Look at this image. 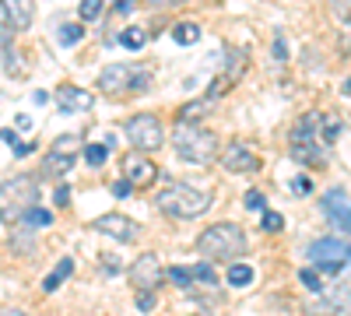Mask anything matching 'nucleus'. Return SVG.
Returning a JSON list of instances; mask_svg holds the SVG:
<instances>
[{
	"label": "nucleus",
	"mask_w": 351,
	"mask_h": 316,
	"mask_svg": "<svg viewBox=\"0 0 351 316\" xmlns=\"http://www.w3.org/2000/svg\"><path fill=\"white\" fill-rule=\"evenodd\" d=\"M116 14H134V0H116Z\"/></svg>",
	"instance_id": "nucleus-42"
},
{
	"label": "nucleus",
	"mask_w": 351,
	"mask_h": 316,
	"mask_svg": "<svg viewBox=\"0 0 351 316\" xmlns=\"http://www.w3.org/2000/svg\"><path fill=\"white\" fill-rule=\"evenodd\" d=\"M21 221H25L28 228H46V225L53 221V215H49L46 208H28V211L21 215Z\"/></svg>",
	"instance_id": "nucleus-26"
},
{
	"label": "nucleus",
	"mask_w": 351,
	"mask_h": 316,
	"mask_svg": "<svg viewBox=\"0 0 351 316\" xmlns=\"http://www.w3.org/2000/svg\"><path fill=\"white\" fill-rule=\"evenodd\" d=\"M281 228H285V218H281L278 211L263 208V232H281Z\"/></svg>",
	"instance_id": "nucleus-33"
},
{
	"label": "nucleus",
	"mask_w": 351,
	"mask_h": 316,
	"mask_svg": "<svg viewBox=\"0 0 351 316\" xmlns=\"http://www.w3.org/2000/svg\"><path fill=\"white\" fill-rule=\"evenodd\" d=\"M243 71H246V53H239V49H228V74L221 71V74L215 77V84H211V88L204 92L200 99H204V102H208V106L215 109V102L221 99V92H228L232 84H236V81L243 77Z\"/></svg>",
	"instance_id": "nucleus-10"
},
{
	"label": "nucleus",
	"mask_w": 351,
	"mask_h": 316,
	"mask_svg": "<svg viewBox=\"0 0 351 316\" xmlns=\"http://www.w3.org/2000/svg\"><path fill=\"white\" fill-rule=\"evenodd\" d=\"M246 208H250V211H263V208H267V200H263V193L250 190V193H246Z\"/></svg>",
	"instance_id": "nucleus-35"
},
{
	"label": "nucleus",
	"mask_w": 351,
	"mask_h": 316,
	"mask_svg": "<svg viewBox=\"0 0 351 316\" xmlns=\"http://www.w3.org/2000/svg\"><path fill=\"white\" fill-rule=\"evenodd\" d=\"M319 134V112H309V117H302L295 127H291V145H302V141H316Z\"/></svg>",
	"instance_id": "nucleus-19"
},
{
	"label": "nucleus",
	"mask_w": 351,
	"mask_h": 316,
	"mask_svg": "<svg viewBox=\"0 0 351 316\" xmlns=\"http://www.w3.org/2000/svg\"><path fill=\"white\" fill-rule=\"evenodd\" d=\"M112 193H116V197H130V193H134V186H130L127 180H120V183L112 186Z\"/></svg>",
	"instance_id": "nucleus-43"
},
{
	"label": "nucleus",
	"mask_w": 351,
	"mask_h": 316,
	"mask_svg": "<svg viewBox=\"0 0 351 316\" xmlns=\"http://www.w3.org/2000/svg\"><path fill=\"white\" fill-rule=\"evenodd\" d=\"M225 278H228L232 289H246V284L253 281V267H250V264H232Z\"/></svg>",
	"instance_id": "nucleus-23"
},
{
	"label": "nucleus",
	"mask_w": 351,
	"mask_h": 316,
	"mask_svg": "<svg viewBox=\"0 0 351 316\" xmlns=\"http://www.w3.org/2000/svg\"><path fill=\"white\" fill-rule=\"evenodd\" d=\"M120 42L127 49H144V42H148V28H127V32L120 36Z\"/></svg>",
	"instance_id": "nucleus-28"
},
{
	"label": "nucleus",
	"mask_w": 351,
	"mask_h": 316,
	"mask_svg": "<svg viewBox=\"0 0 351 316\" xmlns=\"http://www.w3.org/2000/svg\"><path fill=\"white\" fill-rule=\"evenodd\" d=\"M172 39L180 42V46H193L200 39V25L197 21H180V25L172 28Z\"/></svg>",
	"instance_id": "nucleus-22"
},
{
	"label": "nucleus",
	"mask_w": 351,
	"mask_h": 316,
	"mask_svg": "<svg viewBox=\"0 0 351 316\" xmlns=\"http://www.w3.org/2000/svg\"><path fill=\"white\" fill-rule=\"evenodd\" d=\"M130 281L137 292H155L158 284L165 281V267L158 260V253H141L137 260L130 264Z\"/></svg>",
	"instance_id": "nucleus-8"
},
{
	"label": "nucleus",
	"mask_w": 351,
	"mask_h": 316,
	"mask_svg": "<svg viewBox=\"0 0 351 316\" xmlns=\"http://www.w3.org/2000/svg\"><path fill=\"white\" fill-rule=\"evenodd\" d=\"M165 278L176 284V289H183V292H190V284H193V278H190V271H186V267H169V271H165Z\"/></svg>",
	"instance_id": "nucleus-29"
},
{
	"label": "nucleus",
	"mask_w": 351,
	"mask_h": 316,
	"mask_svg": "<svg viewBox=\"0 0 351 316\" xmlns=\"http://www.w3.org/2000/svg\"><path fill=\"white\" fill-rule=\"evenodd\" d=\"M309 264H313V271L341 274L348 267V239L344 236H327V239L309 243Z\"/></svg>",
	"instance_id": "nucleus-7"
},
{
	"label": "nucleus",
	"mask_w": 351,
	"mask_h": 316,
	"mask_svg": "<svg viewBox=\"0 0 351 316\" xmlns=\"http://www.w3.org/2000/svg\"><path fill=\"white\" fill-rule=\"evenodd\" d=\"M306 316H348V284L334 292H316V299L306 302Z\"/></svg>",
	"instance_id": "nucleus-13"
},
{
	"label": "nucleus",
	"mask_w": 351,
	"mask_h": 316,
	"mask_svg": "<svg viewBox=\"0 0 351 316\" xmlns=\"http://www.w3.org/2000/svg\"><path fill=\"white\" fill-rule=\"evenodd\" d=\"M190 278H193V281H204V284H218V274H215L208 264H193V267H190Z\"/></svg>",
	"instance_id": "nucleus-32"
},
{
	"label": "nucleus",
	"mask_w": 351,
	"mask_h": 316,
	"mask_svg": "<svg viewBox=\"0 0 351 316\" xmlns=\"http://www.w3.org/2000/svg\"><path fill=\"white\" fill-rule=\"evenodd\" d=\"M172 148L186 165H211L218 162V151H221V141L215 130H208L204 123H193V120H176L172 127Z\"/></svg>",
	"instance_id": "nucleus-1"
},
{
	"label": "nucleus",
	"mask_w": 351,
	"mask_h": 316,
	"mask_svg": "<svg viewBox=\"0 0 351 316\" xmlns=\"http://www.w3.org/2000/svg\"><path fill=\"white\" fill-rule=\"evenodd\" d=\"M291 193H299V197L313 193V180L309 176H295V180H291Z\"/></svg>",
	"instance_id": "nucleus-34"
},
{
	"label": "nucleus",
	"mask_w": 351,
	"mask_h": 316,
	"mask_svg": "<svg viewBox=\"0 0 351 316\" xmlns=\"http://www.w3.org/2000/svg\"><path fill=\"white\" fill-rule=\"evenodd\" d=\"M67 200H71V190H67V186H56V193H53V204H56V208H64Z\"/></svg>",
	"instance_id": "nucleus-39"
},
{
	"label": "nucleus",
	"mask_w": 351,
	"mask_h": 316,
	"mask_svg": "<svg viewBox=\"0 0 351 316\" xmlns=\"http://www.w3.org/2000/svg\"><path fill=\"white\" fill-rule=\"evenodd\" d=\"M324 215L337 225V232L341 236H348V228H351V215H348V186H330L327 193H324Z\"/></svg>",
	"instance_id": "nucleus-14"
},
{
	"label": "nucleus",
	"mask_w": 351,
	"mask_h": 316,
	"mask_svg": "<svg viewBox=\"0 0 351 316\" xmlns=\"http://www.w3.org/2000/svg\"><path fill=\"white\" fill-rule=\"evenodd\" d=\"M28 151H32V145H21V141H14V155H18V158H25Z\"/></svg>",
	"instance_id": "nucleus-44"
},
{
	"label": "nucleus",
	"mask_w": 351,
	"mask_h": 316,
	"mask_svg": "<svg viewBox=\"0 0 351 316\" xmlns=\"http://www.w3.org/2000/svg\"><path fill=\"white\" fill-rule=\"evenodd\" d=\"M56 39H60V46H77L84 39V25H60L56 28Z\"/></svg>",
	"instance_id": "nucleus-24"
},
{
	"label": "nucleus",
	"mask_w": 351,
	"mask_h": 316,
	"mask_svg": "<svg viewBox=\"0 0 351 316\" xmlns=\"http://www.w3.org/2000/svg\"><path fill=\"white\" fill-rule=\"evenodd\" d=\"M299 281L306 284L313 295H316V292H324V281H319V274H316L313 267H302V271H299Z\"/></svg>",
	"instance_id": "nucleus-31"
},
{
	"label": "nucleus",
	"mask_w": 351,
	"mask_h": 316,
	"mask_svg": "<svg viewBox=\"0 0 351 316\" xmlns=\"http://www.w3.org/2000/svg\"><path fill=\"white\" fill-rule=\"evenodd\" d=\"M71 165H74V155L49 151V155L43 158V176H49V180H60V176H67V172H71Z\"/></svg>",
	"instance_id": "nucleus-18"
},
{
	"label": "nucleus",
	"mask_w": 351,
	"mask_h": 316,
	"mask_svg": "<svg viewBox=\"0 0 351 316\" xmlns=\"http://www.w3.org/2000/svg\"><path fill=\"white\" fill-rule=\"evenodd\" d=\"M137 309L152 313V309H155V295H152V292H137Z\"/></svg>",
	"instance_id": "nucleus-37"
},
{
	"label": "nucleus",
	"mask_w": 351,
	"mask_h": 316,
	"mask_svg": "<svg viewBox=\"0 0 351 316\" xmlns=\"http://www.w3.org/2000/svg\"><path fill=\"white\" fill-rule=\"evenodd\" d=\"M39 200V176H11L0 183V221L14 225Z\"/></svg>",
	"instance_id": "nucleus-4"
},
{
	"label": "nucleus",
	"mask_w": 351,
	"mask_h": 316,
	"mask_svg": "<svg viewBox=\"0 0 351 316\" xmlns=\"http://www.w3.org/2000/svg\"><path fill=\"white\" fill-rule=\"evenodd\" d=\"M71 274H74V260H71V256H64L60 267L46 274V281H43V292H56V289H60V284H64Z\"/></svg>",
	"instance_id": "nucleus-20"
},
{
	"label": "nucleus",
	"mask_w": 351,
	"mask_h": 316,
	"mask_svg": "<svg viewBox=\"0 0 351 316\" xmlns=\"http://www.w3.org/2000/svg\"><path fill=\"white\" fill-rule=\"evenodd\" d=\"M148 4H152L155 11H172V8H183L186 0H148Z\"/></svg>",
	"instance_id": "nucleus-36"
},
{
	"label": "nucleus",
	"mask_w": 351,
	"mask_h": 316,
	"mask_svg": "<svg viewBox=\"0 0 351 316\" xmlns=\"http://www.w3.org/2000/svg\"><path fill=\"white\" fill-rule=\"evenodd\" d=\"M155 208L169 218H200L204 211H211V193L208 190H200L186 180H176L169 183L158 197H155Z\"/></svg>",
	"instance_id": "nucleus-3"
},
{
	"label": "nucleus",
	"mask_w": 351,
	"mask_h": 316,
	"mask_svg": "<svg viewBox=\"0 0 351 316\" xmlns=\"http://www.w3.org/2000/svg\"><path fill=\"white\" fill-rule=\"evenodd\" d=\"M32 0H0V21L11 25L14 32H21V28L32 25Z\"/></svg>",
	"instance_id": "nucleus-15"
},
{
	"label": "nucleus",
	"mask_w": 351,
	"mask_h": 316,
	"mask_svg": "<svg viewBox=\"0 0 351 316\" xmlns=\"http://www.w3.org/2000/svg\"><path fill=\"white\" fill-rule=\"evenodd\" d=\"M246 250H250V239L236 221H215L197 236V253L204 256V260H215V264L239 260Z\"/></svg>",
	"instance_id": "nucleus-2"
},
{
	"label": "nucleus",
	"mask_w": 351,
	"mask_h": 316,
	"mask_svg": "<svg viewBox=\"0 0 351 316\" xmlns=\"http://www.w3.org/2000/svg\"><path fill=\"white\" fill-rule=\"evenodd\" d=\"M148 84H152V71L137 67V64H109L99 74V88L106 95H116V99H127L134 92H144Z\"/></svg>",
	"instance_id": "nucleus-5"
},
{
	"label": "nucleus",
	"mask_w": 351,
	"mask_h": 316,
	"mask_svg": "<svg viewBox=\"0 0 351 316\" xmlns=\"http://www.w3.org/2000/svg\"><path fill=\"white\" fill-rule=\"evenodd\" d=\"M92 95L84 88H74V84H64V88H56V109L60 112H88L92 109Z\"/></svg>",
	"instance_id": "nucleus-16"
},
{
	"label": "nucleus",
	"mask_w": 351,
	"mask_h": 316,
	"mask_svg": "<svg viewBox=\"0 0 351 316\" xmlns=\"http://www.w3.org/2000/svg\"><path fill=\"white\" fill-rule=\"evenodd\" d=\"M0 316H28L25 309H14V306H4V309H0Z\"/></svg>",
	"instance_id": "nucleus-45"
},
{
	"label": "nucleus",
	"mask_w": 351,
	"mask_h": 316,
	"mask_svg": "<svg viewBox=\"0 0 351 316\" xmlns=\"http://www.w3.org/2000/svg\"><path fill=\"white\" fill-rule=\"evenodd\" d=\"M102 0H81V8H77V14H81V21H95L99 14H102Z\"/></svg>",
	"instance_id": "nucleus-30"
},
{
	"label": "nucleus",
	"mask_w": 351,
	"mask_h": 316,
	"mask_svg": "<svg viewBox=\"0 0 351 316\" xmlns=\"http://www.w3.org/2000/svg\"><path fill=\"white\" fill-rule=\"evenodd\" d=\"M274 56H278V60H281V64L288 60V46H285V39H281V36L274 39Z\"/></svg>",
	"instance_id": "nucleus-41"
},
{
	"label": "nucleus",
	"mask_w": 351,
	"mask_h": 316,
	"mask_svg": "<svg viewBox=\"0 0 351 316\" xmlns=\"http://www.w3.org/2000/svg\"><path fill=\"white\" fill-rule=\"evenodd\" d=\"M92 228H95V232H102V236H109V239H116V243H134V239L141 236V225H137L134 218L120 215V211L99 215V218L92 221Z\"/></svg>",
	"instance_id": "nucleus-9"
},
{
	"label": "nucleus",
	"mask_w": 351,
	"mask_h": 316,
	"mask_svg": "<svg viewBox=\"0 0 351 316\" xmlns=\"http://www.w3.org/2000/svg\"><path fill=\"white\" fill-rule=\"evenodd\" d=\"M334 14L341 18V25H348V0H334Z\"/></svg>",
	"instance_id": "nucleus-40"
},
{
	"label": "nucleus",
	"mask_w": 351,
	"mask_h": 316,
	"mask_svg": "<svg viewBox=\"0 0 351 316\" xmlns=\"http://www.w3.org/2000/svg\"><path fill=\"white\" fill-rule=\"evenodd\" d=\"M218 162L228 172H256L260 169V158H256V151L246 145V141H232V145H225L218 151Z\"/></svg>",
	"instance_id": "nucleus-12"
},
{
	"label": "nucleus",
	"mask_w": 351,
	"mask_h": 316,
	"mask_svg": "<svg viewBox=\"0 0 351 316\" xmlns=\"http://www.w3.org/2000/svg\"><path fill=\"white\" fill-rule=\"evenodd\" d=\"M291 158H295L299 165H313V169L327 165V151H324V145H316V141H302V145H291Z\"/></svg>",
	"instance_id": "nucleus-17"
},
{
	"label": "nucleus",
	"mask_w": 351,
	"mask_h": 316,
	"mask_svg": "<svg viewBox=\"0 0 351 316\" xmlns=\"http://www.w3.org/2000/svg\"><path fill=\"white\" fill-rule=\"evenodd\" d=\"M127 141L134 145V151H158L165 145V127L155 112H137L127 120Z\"/></svg>",
	"instance_id": "nucleus-6"
},
{
	"label": "nucleus",
	"mask_w": 351,
	"mask_h": 316,
	"mask_svg": "<svg viewBox=\"0 0 351 316\" xmlns=\"http://www.w3.org/2000/svg\"><path fill=\"white\" fill-rule=\"evenodd\" d=\"M102 271H106V274H120V271H123V264L116 260V256H106V260H102Z\"/></svg>",
	"instance_id": "nucleus-38"
},
{
	"label": "nucleus",
	"mask_w": 351,
	"mask_h": 316,
	"mask_svg": "<svg viewBox=\"0 0 351 316\" xmlns=\"http://www.w3.org/2000/svg\"><path fill=\"white\" fill-rule=\"evenodd\" d=\"M81 148H84V141H81L77 134H64V137L53 141V151H64V155H74V151H81Z\"/></svg>",
	"instance_id": "nucleus-27"
},
{
	"label": "nucleus",
	"mask_w": 351,
	"mask_h": 316,
	"mask_svg": "<svg viewBox=\"0 0 351 316\" xmlns=\"http://www.w3.org/2000/svg\"><path fill=\"white\" fill-rule=\"evenodd\" d=\"M341 134H344V120L341 117H319V137H324V148H330Z\"/></svg>",
	"instance_id": "nucleus-21"
},
{
	"label": "nucleus",
	"mask_w": 351,
	"mask_h": 316,
	"mask_svg": "<svg viewBox=\"0 0 351 316\" xmlns=\"http://www.w3.org/2000/svg\"><path fill=\"white\" fill-rule=\"evenodd\" d=\"M123 180L130 186H152L158 180V165L144 151H130V155H123Z\"/></svg>",
	"instance_id": "nucleus-11"
},
{
	"label": "nucleus",
	"mask_w": 351,
	"mask_h": 316,
	"mask_svg": "<svg viewBox=\"0 0 351 316\" xmlns=\"http://www.w3.org/2000/svg\"><path fill=\"white\" fill-rule=\"evenodd\" d=\"M81 151H84V162L92 165V169H102L106 158H109V148H106V145H84Z\"/></svg>",
	"instance_id": "nucleus-25"
}]
</instances>
